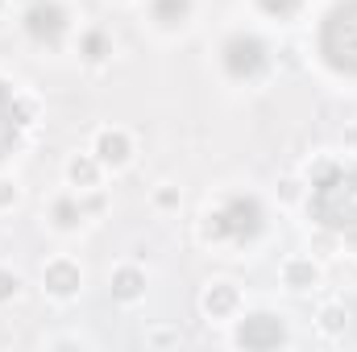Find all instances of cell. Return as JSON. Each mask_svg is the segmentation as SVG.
<instances>
[{
  "mask_svg": "<svg viewBox=\"0 0 357 352\" xmlns=\"http://www.w3.org/2000/svg\"><path fill=\"white\" fill-rule=\"evenodd\" d=\"M307 207H312V216H316L324 228H333V232L357 228V170L328 166L324 175L312 182Z\"/></svg>",
  "mask_w": 357,
  "mask_h": 352,
  "instance_id": "obj_1",
  "label": "cell"
},
{
  "mask_svg": "<svg viewBox=\"0 0 357 352\" xmlns=\"http://www.w3.org/2000/svg\"><path fill=\"white\" fill-rule=\"evenodd\" d=\"M320 54L333 71L357 75V0H341L320 21Z\"/></svg>",
  "mask_w": 357,
  "mask_h": 352,
  "instance_id": "obj_2",
  "label": "cell"
},
{
  "mask_svg": "<svg viewBox=\"0 0 357 352\" xmlns=\"http://www.w3.org/2000/svg\"><path fill=\"white\" fill-rule=\"evenodd\" d=\"M262 232V203L250 199V195H233L220 211L208 216V237L216 241H233V245H245Z\"/></svg>",
  "mask_w": 357,
  "mask_h": 352,
  "instance_id": "obj_3",
  "label": "cell"
},
{
  "mask_svg": "<svg viewBox=\"0 0 357 352\" xmlns=\"http://www.w3.org/2000/svg\"><path fill=\"white\" fill-rule=\"evenodd\" d=\"M220 58H225V71H229L233 79H258L270 63L266 42L254 38V33H233V38L225 42V50H220Z\"/></svg>",
  "mask_w": 357,
  "mask_h": 352,
  "instance_id": "obj_4",
  "label": "cell"
},
{
  "mask_svg": "<svg viewBox=\"0 0 357 352\" xmlns=\"http://www.w3.org/2000/svg\"><path fill=\"white\" fill-rule=\"evenodd\" d=\"M282 340H287L282 319H278V315H266V311H258V315L241 319V328H237V344H241V349H250V352L278 349Z\"/></svg>",
  "mask_w": 357,
  "mask_h": 352,
  "instance_id": "obj_5",
  "label": "cell"
},
{
  "mask_svg": "<svg viewBox=\"0 0 357 352\" xmlns=\"http://www.w3.org/2000/svg\"><path fill=\"white\" fill-rule=\"evenodd\" d=\"M25 29H29L33 42L54 46V42L67 33V13H63V4H54V0H33L29 13H25Z\"/></svg>",
  "mask_w": 357,
  "mask_h": 352,
  "instance_id": "obj_6",
  "label": "cell"
},
{
  "mask_svg": "<svg viewBox=\"0 0 357 352\" xmlns=\"http://www.w3.org/2000/svg\"><path fill=\"white\" fill-rule=\"evenodd\" d=\"M21 125H25V108L13 99V91L0 83V158L13 154V145L21 137Z\"/></svg>",
  "mask_w": 357,
  "mask_h": 352,
  "instance_id": "obj_7",
  "label": "cell"
},
{
  "mask_svg": "<svg viewBox=\"0 0 357 352\" xmlns=\"http://www.w3.org/2000/svg\"><path fill=\"white\" fill-rule=\"evenodd\" d=\"M46 290H50V294H59V298L75 294V290H79V265L50 262V265H46Z\"/></svg>",
  "mask_w": 357,
  "mask_h": 352,
  "instance_id": "obj_8",
  "label": "cell"
},
{
  "mask_svg": "<svg viewBox=\"0 0 357 352\" xmlns=\"http://www.w3.org/2000/svg\"><path fill=\"white\" fill-rule=\"evenodd\" d=\"M96 158L121 166V162L129 158V137H125V133H100V141H96Z\"/></svg>",
  "mask_w": 357,
  "mask_h": 352,
  "instance_id": "obj_9",
  "label": "cell"
},
{
  "mask_svg": "<svg viewBox=\"0 0 357 352\" xmlns=\"http://www.w3.org/2000/svg\"><path fill=\"white\" fill-rule=\"evenodd\" d=\"M233 307H237V290H233V286H225V282H220V286H212V290L204 294V311H208L212 319H216V315H229Z\"/></svg>",
  "mask_w": 357,
  "mask_h": 352,
  "instance_id": "obj_10",
  "label": "cell"
},
{
  "mask_svg": "<svg viewBox=\"0 0 357 352\" xmlns=\"http://www.w3.org/2000/svg\"><path fill=\"white\" fill-rule=\"evenodd\" d=\"M187 13H191V0H154V21L158 25H167V29H175L187 21Z\"/></svg>",
  "mask_w": 357,
  "mask_h": 352,
  "instance_id": "obj_11",
  "label": "cell"
},
{
  "mask_svg": "<svg viewBox=\"0 0 357 352\" xmlns=\"http://www.w3.org/2000/svg\"><path fill=\"white\" fill-rule=\"evenodd\" d=\"M142 286H146V278H142L137 269H121V273L112 278V294H116V298H137Z\"/></svg>",
  "mask_w": 357,
  "mask_h": 352,
  "instance_id": "obj_12",
  "label": "cell"
},
{
  "mask_svg": "<svg viewBox=\"0 0 357 352\" xmlns=\"http://www.w3.org/2000/svg\"><path fill=\"white\" fill-rule=\"evenodd\" d=\"M287 282L303 290V286H312V282H316V269H312L307 262H291V265H287Z\"/></svg>",
  "mask_w": 357,
  "mask_h": 352,
  "instance_id": "obj_13",
  "label": "cell"
},
{
  "mask_svg": "<svg viewBox=\"0 0 357 352\" xmlns=\"http://www.w3.org/2000/svg\"><path fill=\"white\" fill-rule=\"evenodd\" d=\"M299 4H303V0H258V8L270 13V17H291Z\"/></svg>",
  "mask_w": 357,
  "mask_h": 352,
  "instance_id": "obj_14",
  "label": "cell"
},
{
  "mask_svg": "<svg viewBox=\"0 0 357 352\" xmlns=\"http://www.w3.org/2000/svg\"><path fill=\"white\" fill-rule=\"evenodd\" d=\"M54 220H59L63 228H75V224H79V207H75L71 199H63V203H54Z\"/></svg>",
  "mask_w": 357,
  "mask_h": 352,
  "instance_id": "obj_15",
  "label": "cell"
},
{
  "mask_svg": "<svg viewBox=\"0 0 357 352\" xmlns=\"http://www.w3.org/2000/svg\"><path fill=\"white\" fill-rule=\"evenodd\" d=\"M71 178L84 182V186H91V182H96V162H91V158H75V162H71Z\"/></svg>",
  "mask_w": 357,
  "mask_h": 352,
  "instance_id": "obj_16",
  "label": "cell"
},
{
  "mask_svg": "<svg viewBox=\"0 0 357 352\" xmlns=\"http://www.w3.org/2000/svg\"><path fill=\"white\" fill-rule=\"evenodd\" d=\"M84 54H88L91 63H100V58L108 54V42H104V33H88V38H84Z\"/></svg>",
  "mask_w": 357,
  "mask_h": 352,
  "instance_id": "obj_17",
  "label": "cell"
},
{
  "mask_svg": "<svg viewBox=\"0 0 357 352\" xmlns=\"http://www.w3.org/2000/svg\"><path fill=\"white\" fill-rule=\"evenodd\" d=\"M21 290V282H17V273H8V269H0V303H8L13 294Z\"/></svg>",
  "mask_w": 357,
  "mask_h": 352,
  "instance_id": "obj_18",
  "label": "cell"
},
{
  "mask_svg": "<svg viewBox=\"0 0 357 352\" xmlns=\"http://www.w3.org/2000/svg\"><path fill=\"white\" fill-rule=\"evenodd\" d=\"M341 323H345L341 311H324V328H328V332H341Z\"/></svg>",
  "mask_w": 357,
  "mask_h": 352,
  "instance_id": "obj_19",
  "label": "cell"
},
{
  "mask_svg": "<svg viewBox=\"0 0 357 352\" xmlns=\"http://www.w3.org/2000/svg\"><path fill=\"white\" fill-rule=\"evenodd\" d=\"M17 199V191H13V182H0V207H8Z\"/></svg>",
  "mask_w": 357,
  "mask_h": 352,
  "instance_id": "obj_20",
  "label": "cell"
}]
</instances>
